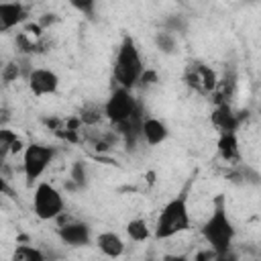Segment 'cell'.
<instances>
[{
    "mask_svg": "<svg viewBox=\"0 0 261 261\" xmlns=\"http://www.w3.org/2000/svg\"><path fill=\"white\" fill-rule=\"evenodd\" d=\"M29 18V10L20 2H2L0 4V29L10 31L16 24H22Z\"/></svg>",
    "mask_w": 261,
    "mask_h": 261,
    "instance_id": "obj_10",
    "label": "cell"
},
{
    "mask_svg": "<svg viewBox=\"0 0 261 261\" xmlns=\"http://www.w3.org/2000/svg\"><path fill=\"white\" fill-rule=\"evenodd\" d=\"M202 237L206 239V243L210 245V249L222 259L228 255V249L234 241V226L228 218L226 206H224V198L218 196L214 200L212 206V214L208 216V220L202 226Z\"/></svg>",
    "mask_w": 261,
    "mask_h": 261,
    "instance_id": "obj_1",
    "label": "cell"
},
{
    "mask_svg": "<svg viewBox=\"0 0 261 261\" xmlns=\"http://www.w3.org/2000/svg\"><path fill=\"white\" fill-rule=\"evenodd\" d=\"M145 73L143 67V59L139 53V47L135 43L133 37H122L118 53H116V61H114V80L118 82V86L122 88H133L141 82Z\"/></svg>",
    "mask_w": 261,
    "mask_h": 261,
    "instance_id": "obj_2",
    "label": "cell"
},
{
    "mask_svg": "<svg viewBox=\"0 0 261 261\" xmlns=\"http://www.w3.org/2000/svg\"><path fill=\"white\" fill-rule=\"evenodd\" d=\"M210 120L212 124L218 128V133H224V130H237L239 124H241V118L234 114V110L230 108L228 102H220L214 106L212 114H210Z\"/></svg>",
    "mask_w": 261,
    "mask_h": 261,
    "instance_id": "obj_11",
    "label": "cell"
},
{
    "mask_svg": "<svg viewBox=\"0 0 261 261\" xmlns=\"http://www.w3.org/2000/svg\"><path fill=\"white\" fill-rule=\"evenodd\" d=\"M18 75H20V65H18L16 61H10V63H6V65L2 67V80H4L6 84L14 82Z\"/></svg>",
    "mask_w": 261,
    "mask_h": 261,
    "instance_id": "obj_21",
    "label": "cell"
},
{
    "mask_svg": "<svg viewBox=\"0 0 261 261\" xmlns=\"http://www.w3.org/2000/svg\"><path fill=\"white\" fill-rule=\"evenodd\" d=\"M71 181H73V186H77V188L86 186V167H84L82 161H75V163L71 165Z\"/></svg>",
    "mask_w": 261,
    "mask_h": 261,
    "instance_id": "obj_20",
    "label": "cell"
},
{
    "mask_svg": "<svg viewBox=\"0 0 261 261\" xmlns=\"http://www.w3.org/2000/svg\"><path fill=\"white\" fill-rule=\"evenodd\" d=\"M126 234L130 241H137V243H143L151 237V228L147 224V220L143 218H130L126 222Z\"/></svg>",
    "mask_w": 261,
    "mask_h": 261,
    "instance_id": "obj_16",
    "label": "cell"
},
{
    "mask_svg": "<svg viewBox=\"0 0 261 261\" xmlns=\"http://www.w3.org/2000/svg\"><path fill=\"white\" fill-rule=\"evenodd\" d=\"M184 82L198 94H212L218 86V77L212 67L202 61H192L184 71Z\"/></svg>",
    "mask_w": 261,
    "mask_h": 261,
    "instance_id": "obj_7",
    "label": "cell"
},
{
    "mask_svg": "<svg viewBox=\"0 0 261 261\" xmlns=\"http://www.w3.org/2000/svg\"><path fill=\"white\" fill-rule=\"evenodd\" d=\"M190 228V210L186 194L171 198L161 210L155 220V237L157 239H171L179 232Z\"/></svg>",
    "mask_w": 261,
    "mask_h": 261,
    "instance_id": "obj_3",
    "label": "cell"
},
{
    "mask_svg": "<svg viewBox=\"0 0 261 261\" xmlns=\"http://www.w3.org/2000/svg\"><path fill=\"white\" fill-rule=\"evenodd\" d=\"M102 116H106V114H104V106H100V104H96V102H86V104L80 108V114H77L80 122H84V124H88V126L98 124V122L102 120Z\"/></svg>",
    "mask_w": 261,
    "mask_h": 261,
    "instance_id": "obj_15",
    "label": "cell"
},
{
    "mask_svg": "<svg viewBox=\"0 0 261 261\" xmlns=\"http://www.w3.org/2000/svg\"><path fill=\"white\" fill-rule=\"evenodd\" d=\"M216 151L218 155L228 161V163H239L241 161V149H239V139H237V130H224L218 135L216 141Z\"/></svg>",
    "mask_w": 261,
    "mask_h": 261,
    "instance_id": "obj_13",
    "label": "cell"
},
{
    "mask_svg": "<svg viewBox=\"0 0 261 261\" xmlns=\"http://www.w3.org/2000/svg\"><path fill=\"white\" fill-rule=\"evenodd\" d=\"M155 43H157V47L163 51V53H171L173 49H175V37L171 35V33H157V37H155Z\"/></svg>",
    "mask_w": 261,
    "mask_h": 261,
    "instance_id": "obj_19",
    "label": "cell"
},
{
    "mask_svg": "<svg viewBox=\"0 0 261 261\" xmlns=\"http://www.w3.org/2000/svg\"><path fill=\"white\" fill-rule=\"evenodd\" d=\"M69 4L77 12H82L86 16H92L94 14V8H96V0H69Z\"/></svg>",
    "mask_w": 261,
    "mask_h": 261,
    "instance_id": "obj_22",
    "label": "cell"
},
{
    "mask_svg": "<svg viewBox=\"0 0 261 261\" xmlns=\"http://www.w3.org/2000/svg\"><path fill=\"white\" fill-rule=\"evenodd\" d=\"M167 135H169V130H167V126H165L163 120H159V118H155V116H145V118H143L141 137H143V141H145L149 147L161 145V143L167 139Z\"/></svg>",
    "mask_w": 261,
    "mask_h": 261,
    "instance_id": "obj_12",
    "label": "cell"
},
{
    "mask_svg": "<svg viewBox=\"0 0 261 261\" xmlns=\"http://www.w3.org/2000/svg\"><path fill=\"white\" fill-rule=\"evenodd\" d=\"M53 147L41 145V143H31L24 147L22 151V171H24V179L31 186L33 181H37L43 171L49 167V163L53 161Z\"/></svg>",
    "mask_w": 261,
    "mask_h": 261,
    "instance_id": "obj_6",
    "label": "cell"
},
{
    "mask_svg": "<svg viewBox=\"0 0 261 261\" xmlns=\"http://www.w3.org/2000/svg\"><path fill=\"white\" fill-rule=\"evenodd\" d=\"M59 237L65 245L82 247V245L90 243L92 232H90V226L86 222H65L59 226Z\"/></svg>",
    "mask_w": 261,
    "mask_h": 261,
    "instance_id": "obj_9",
    "label": "cell"
},
{
    "mask_svg": "<svg viewBox=\"0 0 261 261\" xmlns=\"http://www.w3.org/2000/svg\"><path fill=\"white\" fill-rule=\"evenodd\" d=\"M96 245H98V249H100V253L102 255H106V257H120L122 253H124V241L116 234V232H112V230H104V232H100L98 237H96Z\"/></svg>",
    "mask_w": 261,
    "mask_h": 261,
    "instance_id": "obj_14",
    "label": "cell"
},
{
    "mask_svg": "<svg viewBox=\"0 0 261 261\" xmlns=\"http://www.w3.org/2000/svg\"><path fill=\"white\" fill-rule=\"evenodd\" d=\"M45 255L33 245H18L12 251V261H43Z\"/></svg>",
    "mask_w": 261,
    "mask_h": 261,
    "instance_id": "obj_17",
    "label": "cell"
},
{
    "mask_svg": "<svg viewBox=\"0 0 261 261\" xmlns=\"http://www.w3.org/2000/svg\"><path fill=\"white\" fill-rule=\"evenodd\" d=\"M63 208H65L63 196L55 186H51L47 181L37 184V188L33 192V212L37 218L55 220L63 214Z\"/></svg>",
    "mask_w": 261,
    "mask_h": 261,
    "instance_id": "obj_4",
    "label": "cell"
},
{
    "mask_svg": "<svg viewBox=\"0 0 261 261\" xmlns=\"http://www.w3.org/2000/svg\"><path fill=\"white\" fill-rule=\"evenodd\" d=\"M139 110H141L139 102L133 98V94L128 92V88H122V86H118V88L108 96V100L104 102V114H106V118H108L114 126L126 122V120L133 118Z\"/></svg>",
    "mask_w": 261,
    "mask_h": 261,
    "instance_id": "obj_5",
    "label": "cell"
},
{
    "mask_svg": "<svg viewBox=\"0 0 261 261\" xmlns=\"http://www.w3.org/2000/svg\"><path fill=\"white\" fill-rule=\"evenodd\" d=\"M27 82H29V90L35 96H49V94H55L57 88H59V75L53 69H47V67L31 69Z\"/></svg>",
    "mask_w": 261,
    "mask_h": 261,
    "instance_id": "obj_8",
    "label": "cell"
},
{
    "mask_svg": "<svg viewBox=\"0 0 261 261\" xmlns=\"http://www.w3.org/2000/svg\"><path fill=\"white\" fill-rule=\"evenodd\" d=\"M16 139H18L16 133H12L8 128H2L0 130V153H2V157L12 151V145L16 143Z\"/></svg>",
    "mask_w": 261,
    "mask_h": 261,
    "instance_id": "obj_18",
    "label": "cell"
}]
</instances>
